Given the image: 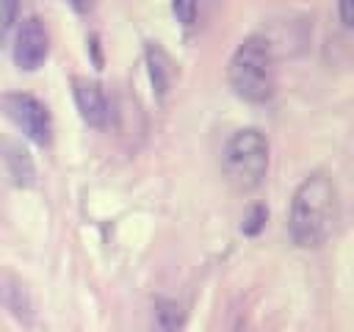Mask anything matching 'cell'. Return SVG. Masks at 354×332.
<instances>
[{
  "mask_svg": "<svg viewBox=\"0 0 354 332\" xmlns=\"http://www.w3.org/2000/svg\"><path fill=\"white\" fill-rule=\"evenodd\" d=\"M221 169L235 191H254L268 172V138L254 127L232 133L221 152Z\"/></svg>",
  "mask_w": 354,
  "mask_h": 332,
  "instance_id": "cell-3",
  "label": "cell"
},
{
  "mask_svg": "<svg viewBox=\"0 0 354 332\" xmlns=\"http://www.w3.org/2000/svg\"><path fill=\"white\" fill-rule=\"evenodd\" d=\"M227 77L232 91L246 102H268L277 86L274 53L266 36H246L227 66Z\"/></svg>",
  "mask_w": 354,
  "mask_h": 332,
  "instance_id": "cell-2",
  "label": "cell"
},
{
  "mask_svg": "<svg viewBox=\"0 0 354 332\" xmlns=\"http://www.w3.org/2000/svg\"><path fill=\"white\" fill-rule=\"evenodd\" d=\"M337 221V188L329 174L313 172L307 174L290 199L288 230L296 246L318 249L329 241Z\"/></svg>",
  "mask_w": 354,
  "mask_h": 332,
  "instance_id": "cell-1",
  "label": "cell"
},
{
  "mask_svg": "<svg viewBox=\"0 0 354 332\" xmlns=\"http://www.w3.org/2000/svg\"><path fill=\"white\" fill-rule=\"evenodd\" d=\"M66 3H69L75 11H88V8L94 6V0H66Z\"/></svg>",
  "mask_w": 354,
  "mask_h": 332,
  "instance_id": "cell-14",
  "label": "cell"
},
{
  "mask_svg": "<svg viewBox=\"0 0 354 332\" xmlns=\"http://www.w3.org/2000/svg\"><path fill=\"white\" fill-rule=\"evenodd\" d=\"M72 97L86 124L105 127L108 124V100L97 80L88 77H72Z\"/></svg>",
  "mask_w": 354,
  "mask_h": 332,
  "instance_id": "cell-6",
  "label": "cell"
},
{
  "mask_svg": "<svg viewBox=\"0 0 354 332\" xmlns=\"http://www.w3.org/2000/svg\"><path fill=\"white\" fill-rule=\"evenodd\" d=\"M185 324V310L174 299H155L149 332H180Z\"/></svg>",
  "mask_w": 354,
  "mask_h": 332,
  "instance_id": "cell-7",
  "label": "cell"
},
{
  "mask_svg": "<svg viewBox=\"0 0 354 332\" xmlns=\"http://www.w3.org/2000/svg\"><path fill=\"white\" fill-rule=\"evenodd\" d=\"M337 17L343 28H351V0H337Z\"/></svg>",
  "mask_w": 354,
  "mask_h": 332,
  "instance_id": "cell-13",
  "label": "cell"
},
{
  "mask_svg": "<svg viewBox=\"0 0 354 332\" xmlns=\"http://www.w3.org/2000/svg\"><path fill=\"white\" fill-rule=\"evenodd\" d=\"M17 11H19V0H0V33H6L14 25Z\"/></svg>",
  "mask_w": 354,
  "mask_h": 332,
  "instance_id": "cell-12",
  "label": "cell"
},
{
  "mask_svg": "<svg viewBox=\"0 0 354 332\" xmlns=\"http://www.w3.org/2000/svg\"><path fill=\"white\" fill-rule=\"evenodd\" d=\"M171 11L180 25L191 28L196 22V0H171Z\"/></svg>",
  "mask_w": 354,
  "mask_h": 332,
  "instance_id": "cell-11",
  "label": "cell"
},
{
  "mask_svg": "<svg viewBox=\"0 0 354 332\" xmlns=\"http://www.w3.org/2000/svg\"><path fill=\"white\" fill-rule=\"evenodd\" d=\"M50 50V39H47V28L39 17H28L22 19L17 39H14V64L25 72H36Z\"/></svg>",
  "mask_w": 354,
  "mask_h": 332,
  "instance_id": "cell-5",
  "label": "cell"
},
{
  "mask_svg": "<svg viewBox=\"0 0 354 332\" xmlns=\"http://www.w3.org/2000/svg\"><path fill=\"white\" fill-rule=\"evenodd\" d=\"M147 64H149L152 86L158 89V94H166L171 69H169V58H166V53H163L158 44H147Z\"/></svg>",
  "mask_w": 354,
  "mask_h": 332,
  "instance_id": "cell-9",
  "label": "cell"
},
{
  "mask_svg": "<svg viewBox=\"0 0 354 332\" xmlns=\"http://www.w3.org/2000/svg\"><path fill=\"white\" fill-rule=\"evenodd\" d=\"M0 108L14 122V127L22 130V136H28L33 144L47 147L53 141V119H50V111L33 94H25V91L3 94L0 97Z\"/></svg>",
  "mask_w": 354,
  "mask_h": 332,
  "instance_id": "cell-4",
  "label": "cell"
},
{
  "mask_svg": "<svg viewBox=\"0 0 354 332\" xmlns=\"http://www.w3.org/2000/svg\"><path fill=\"white\" fill-rule=\"evenodd\" d=\"M3 163H6L11 180H14L17 185H30V183H33L36 169H33V160L28 158V152H25L22 147L6 141V144H3Z\"/></svg>",
  "mask_w": 354,
  "mask_h": 332,
  "instance_id": "cell-8",
  "label": "cell"
},
{
  "mask_svg": "<svg viewBox=\"0 0 354 332\" xmlns=\"http://www.w3.org/2000/svg\"><path fill=\"white\" fill-rule=\"evenodd\" d=\"M266 219H268V210L263 208V205H254L249 213H246V219H243V224H241V230H243V235H257L260 230H263V224H266Z\"/></svg>",
  "mask_w": 354,
  "mask_h": 332,
  "instance_id": "cell-10",
  "label": "cell"
}]
</instances>
